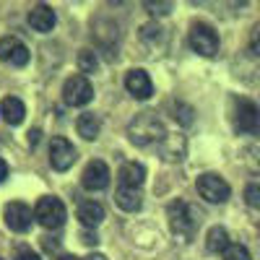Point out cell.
<instances>
[{"instance_id": "ac0fdd59", "label": "cell", "mask_w": 260, "mask_h": 260, "mask_svg": "<svg viewBox=\"0 0 260 260\" xmlns=\"http://www.w3.org/2000/svg\"><path fill=\"white\" fill-rule=\"evenodd\" d=\"M76 130L83 141H96L99 138V130H102V120L94 112H83L76 122Z\"/></svg>"}, {"instance_id": "d6a6232c", "label": "cell", "mask_w": 260, "mask_h": 260, "mask_svg": "<svg viewBox=\"0 0 260 260\" xmlns=\"http://www.w3.org/2000/svg\"><path fill=\"white\" fill-rule=\"evenodd\" d=\"M57 260H81V257H76V255H60Z\"/></svg>"}, {"instance_id": "5bb4252c", "label": "cell", "mask_w": 260, "mask_h": 260, "mask_svg": "<svg viewBox=\"0 0 260 260\" xmlns=\"http://www.w3.org/2000/svg\"><path fill=\"white\" fill-rule=\"evenodd\" d=\"M117 180H120V187H133V190H141L143 180H146V167L138 164V161H125L117 172Z\"/></svg>"}, {"instance_id": "ba28073f", "label": "cell", "mask_w": 260, "mask_h": 260, "mask_svg": "<svg viewBox=\"0 0 260 260\" xmlns=\"http://www.w3.org/2000/svg\"><path fill=\"white\" fill-rule=\"evenodd\" d=\"M76 159H78V154H76V148L68 138H62V136L52 138V143H50V164H52V169L68 172L76 164Z\"/></svg>"}, {"instance_id": "d6986e66", "label": "cell", "mask_w": 260, "mask_h": 260, "mask_svg": "<svg viewBox=\"0 0 260 260\" xmlns=\"http://www.w3.org/2000/svg\"><path fill=\"white\" fill-rule=\"evenodd\" d=\"M115 203L122 208V211H127V213H133V211H138L141 208V190H133V187H117V192H115Z\"/></svg>"}, {"instance_id": "5b68a950", "label": "cell", "mask_w": 260, "mask_h": 260, "mask_svg": "<svg viewBox=\"0 0 260 260\" xmlns=\"http://www.w3.org/2000/svg\"><path fill=\"white\" fill-rule=\"evenodd\" d=\"M195 187H198V195L203 201L208 203H226L229 195H232V187L224 177L213 175V172H206V175L198 177V182H195Z\"/></svg>"}, {"instance_id": "2e32d148", "label": "cell", "mask_w": 260, "mask_h": 260, "mask_svg": "<svg viewBox=\"0 0 260 260\" xmlns=\"http://www.w3.org/2000/svg\"><path fill=\"white\" fill-rule=\"evenodd\" d=\"M185 146H187V143H185L182 136H167V138L161 141V146H159V154H161L164 161H182Z\"/></svg>"}, {"instance_id": "277c9868", "label": "cell", "mask_w": 260, "mask_h": 260, "mask_svg": "<svg viewBox=\"0 0 260 260\" xmlns=\"http://www.w3.org/2000/svg\"><path fill=\"white\" fill-rule=\"evenodd\" d=\"M34 219L45 226V229H60L65 224V219H68V211H65L62 201L60 198H52V195H47V198H39L37 206H34Z\"/></svg>"}, {"instance_id": "83f0119b", "label": "cell", "mask_w": 260, "mask_h": 260, "mask_svg": "<svg viewBox=\"0 0 260 260\" xmlns=\"http://www.w3.org/2000/svg\"><path fill=\"white\" fill-rule=\"evenodd\" d=\"M16 260H42L31 247H26V245H18L16 247Z\"/></svg>"}, {"instance_id": "836d02e7", "label": "cell", "mask_w": 260, "mask_h": 260, "mask_svg": "<svg viewBox=\"0 0 260 260\" xmlns=\"http://www.w3.org/2000/svg\"><path fill=\"white\" fill-rule=\"evenodd\" d=\"M0 260H3V257H0Z\"/></svg>"}, {"instance_id": "d4e9b609", "label": "cell", "mask_w": 260, "mask_h": 260, "mask_svg": "<svg viewBox=\"0 0 260 260\" xmlns=\"http://www.w3.org/2000/svg\"><path fill=\"white\" fill-rule=\"evenodd\" d=\"M143 6L148 8V13H151V16H167L172 8H175L172 3H151V0H148V3H143Z\"/></svg>"}, {"instance_id": "44dd1931", "label": "cell", "mask_w": 260, "mask_h": 260, "mask_svg": "<svg viewBox=\"0 0 260 260\" xmlns=\"http://www.w3.org/2000/svg\"><path fill=\"white\" fill-rule=\"evenodd\" d=\"M78 68L81 73H96L99 71V57L94 50H81L78 52Z\"/></svg>"}, {"instance_id": "cb8c5ba5", "label": "cell", "mask_w": 260, "mask_h": 260, "mask_svg": "<svg viewBox=\"0 0 260 260\" xmlns=\"http://www.w3.org/2000/svg\"><path fill=\"white\" fill-rule=\"evenodd\" d=\"M221 255H224V260H252V255L245 245H229Z\"/></svg>"}, {"instance_id": "7a4b0ae2", "label": "cell", "mask_w": 260, "mask_h": 260, "mask_svg": "<svg viewBox=\"0 0 260 260\" xmlns=\"http://www.w3.org/2000/svg\"><path fill=\"white\" fill-rule=\"evenodd\" d=\"M167 219H169L172 234L182 242H190L195 237V232H198V226H201V211L192 208L185 201H172L167 206Z\"/></svg>"}, {"instance_id": "ffe728a7", "label": "cell", "mask_w": 260, "mask_h": 260, "mask_svg": "<svg viewBox=\"0 0 260 260\" xmlns=\"http://www.w3.org/2000/svg\"><path fill=\"white\" fill-rule=\"evenodd\" d=\"M229 245H232V242H229V234H226L224 226H211V229H208L206 247H208L211 252H224Z\"/></svg>"}, {"instance_id": "1f68e13d", "label": "cell", "mask_w": 260, "mask_h": 260, "mask_svg": "<svg viewBox=\"0 0 260 260\" xmlns=\"http://www.w3.org/2000/svg\"><path fill=\"white\" fill-rule=\"evenodd\" d=\"M83 260H107V255H102V252H91V255H86Z\"/></svg>"}, {"instance_id": "8fae6325", "label": "cell", "mask_w": 260, "mask_h": 260, "mask_svg": "<svg viewBox=\"0 0 260 260\" xmlns=\"http://www.w3.org/2000/svg\"><path fill=\"white\" fill-rule=\"evenodd\" d=\"M6 224L11 232H18V234H24L29 226H31V208L26 203H21V201H13L6 206Z\"/></svg>"}, {"instance_id": "484cf974", "label": "cell", "mask_w": 260, "mask_h": 260, "mask_svg": "<svg viewBox=\"0 0 260 260\" xmlns=\"http://www.w3.org/2000/svg\"><path fill=\"white\" fill-rule=\"evenodd\" d=\"M250 52L255 57H260V24H255L250 31Z\"/></svg>"}, {"instance_id": "4fadbf2b", "label": "cell", "mask_w": 260, "mask_h": 260, "mask_svg": "<svg viewBox=\"0 0 260 260\" xmlns=\"http://www.w3.org/2000/svg\"><path fill=\"white\" fill-rule=\"evenodd\" d=\"M29 26L34 29V31H39V34H47V31H52L55 29V24H57V16H55V11L50 8V6H45V3H39V6H34L31 11H29Z\"/></svg>"}, {"instance_id": "8992f818", "label": "cell", "mask_w": 260, "mask_h": 260, "mask_svg": "<svg viewBox=\"0 0 260 260\" xmlns=\"http://www.w3.org/2000/svg\"><path fill=\"white\" fill-rule=\"evenodd\" d=\"M190 47L203 57H213L219 52V34H216V29L211 24L198 21V24L190 26Z\"/></svg>"}, {"instance_id": "7c38bea8", "label": "cell", "mask_w": 260, "mask_h": 260, "mask_svg": "<svg viewBox=\"0 0 260 260\" xmlns=\"http://www.w3.org/2000/svg\"><path fill=\"white\" fill-rule=\"evenodd\" d=\"M125 89L136 99H148L151 94H154V83H151V78L143 68H133L125 76Z\"/></svg>"}, {"instance_id": "52a82bcc", "label": "cell", "mask_w": 260, "mask_h": 260, "mask_svg": "<svg viewBox=\"0 0 260 260\" xmlns=\"http://www.w3.org/2000/svg\"><path fill=\"white\" fill-rule=\"evenodd\" d=\"M62 99L71 107H83L94 99V86L89 83L86 76H71L62 86Z\"/></svg>"}, {"instance_id": "9a60e30c", "label": "cell", "mask_w": 260, "mask_h": 260, "mask_svg": "<svg viewBox=\"0 0 260 260\" xmlns=\"http://www.w3.org/2000/svg\"><path fill=\"white\" fill-rule=\"evenodd\" d=\"M0 115H3V120L8 125H21L24 122V115H26V107L18 96H6L0 102Z\"/></svg>"}, {"instance_id": "f1b7e54d", "label": "cell", "mask_w": 260, "mask_h": 260, "mask_svg": "<svg viewBox=\"0 0 260 260\" xmlns=\"http://www.w3.org/2000/svg\"><path fill=\"white\" fill-rule=\"evenodd\" d=\"M81 242H83V245H96L99 240H96V234H89V232H83V234H81Z\"/></svg>"}, {"instance_id": "4dcf8cb0", "label": "cell", "mask_w": 260, "mask_h": 260, "mask_svg": "<svg viewBox=\"0 0 260 260\" xmlns=\"http://www.w3.org/2000/svg\"><path fill=\"white\" fill-rule=\"evenodd\" d=\"M8 177V164H6V159L3 156H0V182H3Z\"/></svg>"}, {"instance_id": "3957f363", "label": "cell", "mask_w": 260, "mask_h": 260, "mask_svg": "<svg viewBox=\"0 0 260 260\" xmlns=\"http://www.w3.org/2000/svg\"><path fill=\"white\" fill-rule=\"evenodd\" d=\"M234 130L242 136H260V107L250 99L234 102Z\"/></svg>"}, {"instance_id": "6da1fadb", "label": "cell", "mask_w": 260, "mask_h": 260, "mask_svg": "<svg viewBox=\"0 0 260 260\" xmlns=\"http://www.w3.org/2000/svg\"><path fill=\"white\" fill-rule=\"evenodd\" d=\"M167 127L161 122V117L156 112H141L130 120L127 125V138L130 143H136L141 148H148V146H161V141L167 138Z\"/></svg>"}, {"instance_id": "9c48e42d", "label": "cell", "mask_w": 260, "mask_h": 260, "mask_svg": "<svg viewBox=\"0 0 260 260\" xmlns=\"http://www.w3.org/2000/svg\"><path fill=\"white\" fill-rule=\"evenodd\" d=\"M0 62H11L16 68H24L29 62V47L18 37H0Z\"/></svg>"}, {"instance_id": "30bf717a", "label": "cell", "mask_w": 260, "mask_h": 260, "mask_svg": "<svg viewBox=\"0 0 260 260\" xmlns=\"http://www.w3.org/2000/svg\"><path fill=\"white\" fill-rule=\"evenodd\" d=\"M110 167H107L102 159H94V161H89L86 164V169H83V175H81V185L86 187V190H104L107 185H110Z\"/></svg>"}, {"instance_id": "4316f807", "label": "cell", "mask_w": 260, "mask_h": 260, "mask_svg": "<svg viewBox=\"0 0 260 260\" xmlns=\"http://www.w3.org/2000/svg\"><path fill=\"white\" fill-rule=\"evenodd\" d=\"M245 198H247V203H250L252 208H257V206H260V187H257V185H247V187H245Z\"/></svg>"}, {"instance_id": "7402d4cb", "label": "cell", "mask_w": 260, "mask_h": 260, "mask_svg": "<svg viewBox=\"0 0 260 260\" xmlns=\"http://www.w3.org/2000/svg\"><path fill=\"white\" fill-rule=\"evenodd\" d=\"M141 37H143V42H148L151 47L164 45V29H161L159 24H146V26L141 29Z\"/></svg>"}, {"instance_id": "f546056e", "label": "cell", "mask_w": 260, "mask_h": 260, "mask_svg": "<svg viewBox=\"0 0 260 260\" xmlns=\"http://www.w3.org/2000/svg\"><path fill=\"white\" fill-rule=\"evenodd\" d=\"M39 136H42V133H39L37 127H34V130H29V146H37V143H39Z\"/></svg>"}, {"instance_id": "e0dca14e", "label": "cell", "mask_w": 260, "mask_h": 260, "mask_svg": "<svg viewBox=\"0 0 260 260\" xmlns=\"http://www.w3.org/2000/svg\"><path fill=\"white\" fill-rule=\"evenodd\" d=\"M78 221H81L83 226H89V229L99 226V224L104 221V208H102V203H96V201L81 203V206H78Z\"/></svg>"}, {"instance_id": "603a6c76", "label": "cell", "mask_w": 260, "mask_h": 260, "mask_svg": "<svg viewBox=\"0 0 260 260\" xmlns=\"http://www.w3.org/2000/svg\"><path fill=\"white\" fill-rule=\"evenodd\" d=\"M192 115H195V112H192V107H187V104L177 102V104H175V115H172V117H175L180 125H185V127H187V125H192V120H195Z\"/></svg>"}]
</instances>
